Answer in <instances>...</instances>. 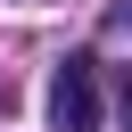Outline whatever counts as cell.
Listing matches in <instances>:
<instances>
[{"instance_id":"1","label":"cell","mask_w":132,"mask_h":132,"mask_svg":"<svg viewBox=\"0 0 132 132\" xmlns=\"http://www.w3.org/2000/svg\"><path fill=\"white\" fill-rule=\"evenodd\" d=\"M50 124L58 132H99V74H91V58H66L50 74Z\"/></svg>"},{"instance_id":"2","label":"cell","mask_w":132,"mask_h":132,"mask_svg":"<svg viewBox=\"0 0 132 132\" xmlns=\"http://www.w3.org/2000/svg\"><path fill=\"white\" fill-rule=\"evenodd\" d=\"M124 124H132V66H124Z\"/></svg>"}]
</instances>
